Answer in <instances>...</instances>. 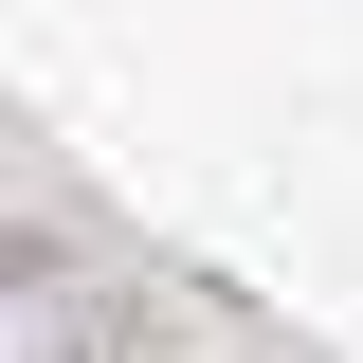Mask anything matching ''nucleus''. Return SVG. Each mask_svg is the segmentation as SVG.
Masks as SVG:
<instances>
[{"label":"nucleus","instance_id":"obj_1","mask_svg":"<svg viewBox=\"0 0 363 363\" xmlns=\"http://www.w3.org/2000/svg\"><path fill=\"white\" fill-rule=\"evenodd\" d=\"M18 363H109V309H91L73 272H37V291H18Z\"/></svg>","mask_w":363,"mask_h":363}]
</instances>
